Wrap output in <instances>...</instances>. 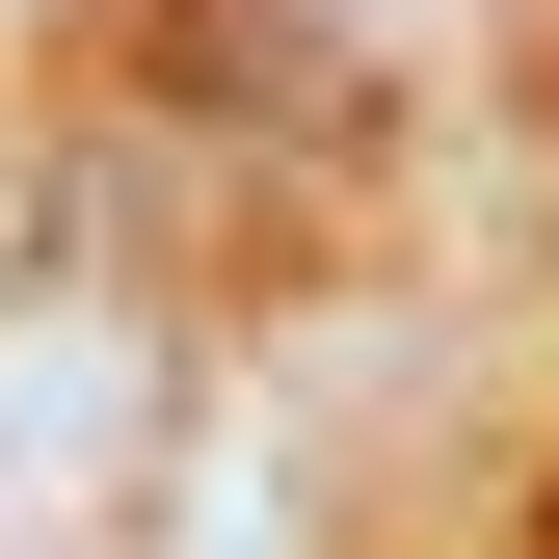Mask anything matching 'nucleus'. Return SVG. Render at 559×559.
Listing matches in <instances>:
<instances>
[{
  "label": "nucleus",
  "instance_id": "obj_1",
  "mask_svg": "<svg viewBox=\"0 0 559 559\" xmlns=\"http://www.w3.org/2000/svg\"><path fill=\"white\" fill-rule=\"evenodd\" d=\"M187 427V346L107 294V266H27L0 294V533H107Z\"/></svg>",
  "mask_w": 559,
  "mask_h": 559
}]
</instances>
